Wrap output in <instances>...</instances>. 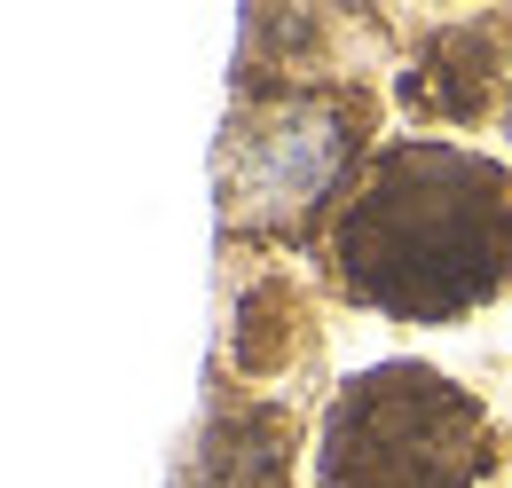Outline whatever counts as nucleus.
<instances>
[{
	"mask_svg": "<svg viewBox=\"0 0 512 488\" xmlns=\"http://www.w3.org/2000/svg\"><path fill=\"white\" fill-rule=\"evenodd\" d=\"M331 276L386 323H457L512 284V166L402 134L363 158L331 213Z\"/></svg>",
	"mask_w": 512,
	"mask_h": 488,
	"instance_id": "1",
	"label": "nucleus"
},
{
	"mask_svg": "<svg viewBox=\"0 0 512 488\" xmlns=\"http://www.w3.org/2000/svg\"><path fill=\"white\" fill-rule=\"evenodd\" d=\"M489 410L426 363L355 370L316 433V488H473L489 473Z\"/></svg>",
	"mask_w": 512,
	"mask_h": 488,
	"instance_id": "2",
	"label": "nucleus"
},
{
	"mask_svg": "<svg viewBox=\"0 0 512 488\" xmlns=\"http://www.w3.org/2000/svg\"><path fill=\"white\" fill-rule=\"evenodd\" d=\"M371 103L355 87H276L245 95L221 142V221L237 237H300L323 205H347Z\"/></svg>",
	"mask_w": 512,
	"mask_h": 488,
	"instance_id": "3",
	"label": "nucleus"
},
{
	"mask_svg": "<svg viewBox=\"0 0 512 488\" xmlns=\"http://www.w3.org/2000/svg\"><path fill=\"white\" fill-rule=\"evenodd\" d=\"M497 71H512L497 56V24H442L426 32L418 63L402 71V103L418 119H449V126H473L497 95Z\"/></svg>",
	"mask_w": 512,
	"mask_h": 488,
	"instance_id": "4",
	"label": "nucleus"
},
{
	"mask_svg": "<svg viewBox=\"0 0 512 488\" xmlns=\"http://www.w3.org/2000/svg\"><path fill=\"white\" fill-rule=\"evenodd\" d=\"M505 126H512V71H505Z\"/></svg>",
	"mask_w": 512,
	"mask_h": 488,
	"instance_id": "5",
	"label": "nucleus"
}]
</instances>
